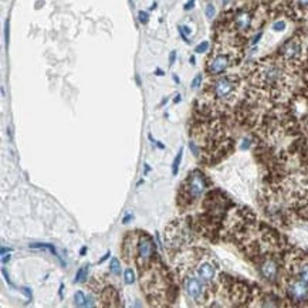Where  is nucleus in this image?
Wrapping results in <instances>:
<instances>
[{
  "mask_svg": "<svg viewBox=\"0 0 308 308\" xmlns=\"http://www.w3.org/2000/svg\"><path fill=\"white\" fill-rule=\"evenodd\" d=\"M154 255H155V247H154L152 239L148 234H141L138 239V247H137V264L139 270H144L152 263Z\"/></svg>",
  "mask_w": 308,
  "mask_h": 308,
  "instance_id": "nucleus-3",
  "label": "nucleus"
},
{
  "mask_svg": "<svg viewBox=\"0 0 308 308\" xmlns=\"http://www.w3.org/2000/svg\"><path fill=\"white\" fill-rule=\"evenodd\" d=\"M181 101V96H176V98H175V104H178Z\"/></svg>",
  "mask_w": 308,
  "mask_h": 308,
  "instance_id": "nucleus-35",
  "label": "nucleus"
},
{
  "mask_svg": "<svg viewBox=\"0 0 308 308\" xmlns=\"http://www.w3.org/2000/svg\"><path fill=\"white\" fill-rule=\"evenodd\" d=\"M124 281L125 284H132L135 281V274L132 271V268H127L125 273H124Z\"/></svg>",
  "mask_w": 308,
  "mask_h": 308,
  "instance_id": "nucleus-21",
  "label": "nucleus"
},
{
  "mask_svg": "<svg viewBox=\"0 0 308 308\" xmlns=\"http://www.w3.org/2000/svg\"><path fill=\"white\" fill-rule=\"evenodd\" d=\"M156 145H158V147H159L160 149H163V148H165V147H163V145H162V144H159V142H156Z\"/></svg>",
  "mask_w": 308,
  "mask_h": 308,
  "instance_id": "nucleus-38",
  "label": "nucleus"
},
{
  "mask_svg": "<svg viewBox=\"0 0 308 308\" xmlns=\"http://www.w3.org/2000/svg\"><path fill=\"white\" fill-rule=\"evenodd\" d=\"M260 271H261V276L264 277L266 280L274 281L277 277V273H278V267H277V263L274 260L267 258V260H264L260 264Z\"/></svg>",
  "mask_w": 308,
  "mask_h": 308,
  "instance_id": "nucleus-11",
  "label": "nucleus"
},
{
  "mask_svg": "<svg viewBox=\"0 0 308 308\" xmlns=\"http://www.w3.org/2000/svg\"><path fill=\"white\" fill-rule=\"evenodd\" d=\"M101 300L104 301V306H109V307H117L119 306V296L118 291L114 287H106L103 294H101Z\"/></svg>",
  "mask_w": 308,
  "mask_h": 308,
  "instance_id": "nucleus-13",
  "label": "nucleus"
},
{
  "mask_svg": "<svg viewBox=\"0 0 308 308\" xmlns=\"http://www.w3.org/2000/svg\"><path fill=\"white\" fill-rule=\"evenodd\" d=\"M297 3L301 7H308V0H297Z\"/></svg>",
  "mask_w": 308,
  "mask_h": 308,
  "instance_id": "nucleus-30",
  "label": "nucleus"
},
{
  "mask_svg": "<svg viewBox=\"0 0 308 308\" xmlns=\"http://www.w3.org/2000/svg\"><path fill=\"white\" fill-rule=\"evenodd\" d=\"M109 256H111V255H109V252H108V253H106V255L104 256V257H103L101 260H100V263H103V261H105V260H106V258H108V257H109Z\"/></svg>",
  "mask_w": 308,
  "mask_h": 308,
  "instance_id": "nucleus-32",
  "label": "nucleus"
},
{
  "mask_svg": "<svg viewBox=\"0 0 308 308\" xmlns=\"http://www.w3.org/2000/svg\"><path fill=\"white\" fill-rule=\"evenodd\" d=\"M196 274L198 277L203 280V281H210L213 280V277L216 274V268L213 264L207 263V261H203L202 264H199L198 270H196Z\"/></svg>",
  "mask_w": 308,
  "mask_h": 308,
  "instance_id": "nucleus-12",
  "label": "nucleus"
},
{
  "mask_svg": "<svg viewBox=\"0 0 308 308\" xmlns=\"http://www.w3.org/2000/svg\"><path fill=\"white\" fill-rule=\"evenodd\" d=\"M193 6H195V0L188 1V3L185 4V10H191V9H193Z\"/></svg>",
  "mask_w": 308,
  "mask_h": 308,
  "instance_id": "nucleus-28",
  "label": "nucleus"
},
{
  "mask_svg": "<svg viewBox=\"0 0 308 308\" xmlns=\"http://www.w3.org/2000/svg\"><path fill=\"white\" fill-rule=\"evenodd\" d=\"M207 49H209V43L207 42H202L196 49H195V51L196 53H205V51H207Z\"/></svg>",
  "mask_w": 308,
  "mask_h": 308,
  "instance_id": "nucleus-22",
  "label": "nucleus"
},
{
  "mask_svg": "<svg viewBox=\"0 0 308 308\" xmlns=\"http://www.w3.org/2000/svg\"><path fill=\"white\" fill-rule=\"evenodd\" d=\"M214 13H216L214 6H213V4H207V6H206V17H207V19H213V17H214Z\"/></svg>",
  "mask_w": 308,
  "mask_h": 308,
  "instance_id": "nucleus-23",
  "label": "nucleus"
},
{
  "mask_svg": "<svg viewBox=\"0 0 308 308\" xmlns=\"http://www.w3.org/2000/svg\"><path fill=\"white\" fill-rule=\"evenodd\" d=\"M294 271L300 280L306 281L308 284V257H301L294 263Z\"/></svg>",
  "mask_w": 308,
  "mask_h": 308,
  "instance_id": "nucleus-14",
  "label": "nucleus"
},
{
  "mask_svg": "<svg viewBox=\"0 0 308 308\" xmlns=\"http://www.w3.org/2000/svg\"><path fill=\"white\" fill-rule=\"evenodd\" d=\"M173 80H175V83H179V78L176 75H173Z\"/></svg>",
  "mask_w": 308,
  "mask_h": 308,
  "instance_id": "nucleus-37",
  "label": "nucleus"
},
{
  "mask_svg": "<svg viewBox=\"0 0 308 308\" xmlns=\"http://www.w3.org/2000/svg\"><path fill=\"white\" fill-rule=\"evenodd\" d=\"M3 276H4V280L7 281V284H9L10 287H14V286H13V283H11L10 277H9V274H7V271H6V268H3Z\"/></svg>",
  "mask_w": 308,
  "mask_h": 308,
  "instance_id": "nucleus-27",
  "label": "nucleus"
},
{
  "mask_svg": "<svg viewBox=\"0 0 308 308\" xmlns=\"http://www.w3.org/2000/svg\"><path fill=\"white\" fill-rule=\"evenodd\" d=\"M236 27L239 29V30H247L249 27H250V24H252V16L247 13V11H240L237 16H236Z\"/></svg>",
  "mask_w": 308,
  "mask_h": 308,
  "instance_id": "nucleus-15",
  "label": "nucleus"
},
{
  "mask_svg": "<svg viewBox=\"0 0 308 308\" xmlns=\"http://www.w3.org/2000/svg\"><path fill=\"white\" fill-rule=\"evenodd\" d=\"M109 271L114 274V276H121V264H119V260L118 258H112L111 263H109Z\"/></svg>",
  "mask_w": 308,
  "mask_h": 308,
  "instance_id": "nucleus-19",
  "label": "nucleus"
},
{
  "mask_svg": "<svg viewBox=\"0 0 308 308\" xmlns=\"http://www.w3.org/2000/svg\"><path fill=\"white\" fill-rule=\"evenodd\" d=\"M9 260H10V256L3 255V263H6V261H9Z\"/></svg>",
  "mask_w": 308,
  "mask_h": 308,
  "instance_id": "nucleus-34",
  "label": "nucleus"
},
{
  "mask_svg": "<svg viewBox=\"0 0 308 308\" xmlns=\"http://www.w3.org/2000/svg\"><path fill=\"white\" fill-rule=\"evenodd\" d=\"M85 253H87V247H83V249H81V250H80V256H84Z\"/></svg>",
  "mask_w": 308,
  "mask_h": 308,
  "instance_id": "nucleus-33",
  "label": "nucleus"
},
{
  "mask_svg": "<svg viewBox=\"0 0 308 308\" xmlns=\"http://www.w3.org/2000/svg\"><path fill=\"white\" fill-rule=\"evenodd\" d=\"M229 65H230L229 55H226V54H217V55H214L213 58L209 60V63H207V71H209V74L217 75L220 74V73H223V71H226L229 68Z\"/></svg>",
  "mask_w": 308,
  "mask_h": 308,
  "instance_id": "nucleus-9",
  "label": "nucleus"
},
{
  "mask_svg": "<svg viewBox=\"0 0 308 308\" xmlns=\"http://www.w3.org/2000/svg\"><path fill=\"white\" fill-rule=\"evenodd\" d=\"M273 29L276 30V32H283L284 29H286V23L284 21H277L273 24Z\"/></svg>",
  "mask_w": 308,
  "mask_h": 308,
  "instance_id": "nucleus-25",
  "label": "nucleus"
},
{
  "mask_svg": "<svg viewBox=\"0 0 308 308\" xmlns=\"http://www.w3.org/2000/svg\"><path fill=\"white\" fill-rule=\"evenodd\" d=\"M138 17H139V21H141L142 24H147V23L149 21V14L147 13V11H139Z\"/></svg>",
  "mask_w": 308,
  "mask_h": 308,
  "instance_id": "nucleus-24",
  "label": "nucleus"
},
{
  "mask_svg": "<svg viewBox=\"0 0 308 308\" xmlns=\"http://www.w3.org/2000/svg\"><path fill=\"white\" fill-rule=\"evenodd\" d=\"M287 294L296 303H304L308 300V284L300 278H293L287 284Z\"/></svg>",
  "mask_w": 308,
  "mask_h": 308,
  "instance_id": "nucleus-7",
  "label": "nucleus"
},
{
  "mask_svg": "<svg viewBox=\"0 0 308 308\" xmlns=\"http://www.w3.org/2000/svg\"><path fill=\"white\" fill-rule=\"evenodd\" d=\"M258 78L263 85H277L283 80V70L274 63L263 64L258 71Z\"/></svg>",
  "mask_w": 308,
  "mask_h": 308,
  "instance_id": "nucleus-4",
  "label": "nucleus"
},
{
  "mask_svg": "<svg viewBox=\"0 0 308 308\" xmlns=\"http://www.w3.org/2000/svg\"><path fill=\"white\" fill-rule=\"evenodd\" d=\"M283 57L288 60V61H296L301 55V46L297 40H288L284 46H283Z\"/></svg>",
  "mask_w": 308,
  "mask_h": 308,
  "instance_id": "nucleus-10",
  "label": "nucleus"
},
{
  "mask_svg": "<svg viewBox=\"0 0 308 308\" xmlns=\"http://www.w3.org/2000/svg\"><path fill=\"white\" fill-rule=\"evenodd\" d=\"M131 219H132V214H128V216H125V217H124V223H128Z\"/></svg>",
  "mask_w": 308,
  "mask_h": 308,
  "instance_id": "nucleus-31",
  "label": "nucleus"
},
{
  "mask_svg": "<svg viewBox=\"0 0 308 308\" xmlns=\"http://www.w3.org/2000/svg\"><path fill=\"white\" fill-rule=\"evenodd\" d=\"M88 264L87 266H83L77 273H75L74 277V283H83L85 278H87V273H88Z\"/></svg>",
  "mask_w": 308,
  "mask_h": 308,
  "instance_id": "nucleus-18",
  "label": "nucleus"
},
{
  "mask_svg": "<svg viewBox=\"0 0 308 308\" xmlns=\"http://www.w3.org/2000/svg\"><path fill=\"white\" fill-rule=\"evenodd\" d=\"M175 60H176V51H172V53H170V55H169V64L170 65H173Z\"/></svg>",
  "mask_w": 308,
  "mask_h": 308,
  "instance_id": "nucleus-29",
  "label": "nucleus"
},
{
  "mask_svg": "<svg viewBox=\"0 0 308 308\" xmlns=\"http://www.w3.org/2000/svg\"><path fill=\"white\" fill-rule=\"evenodd\" d=\"M141 284L152 304L162 306L168 300L169 277L162 264H155L154 260L148 267L141 270Z\"/></svg>",
  "mask_w": 308,
  "mask_h": 308,
  "instance_id": "nucleus-1",
  "label": "nucleus"
},
{
  "mask_svg": "<svg viewBox=\"0 0 308 308\" xmlns=\"http://www.w3.org/2000/svg\"><path fill=\"white\" fill-rule=\"evenodd\" d=\"M30 247H32V249H46V250H49V252H50L51 255L55 256V257H60L53 245H47V243H34V245H30Z\"/></svg>",
  "mask_w": 308,
  "mask_h": 308,
  "instance_id": "nucleus-16",
  "label": "nucleus"
},
{
  "mask_svg": "<svg viewBox=\"0 0 308 308\" xmlns=\"http://www.w3.org/2000/svg\"><path fill=\"white\" fill-rule=\"evenodd\" d=\"M202 83V74H198L195 78H193V81H192V88L195 90V88H198L199 85Z\"/></svg>",
  "mask_w": 308,
  "mask_h": 308,
  "instance_id": "nucleus-26",
  "label": "nucleus"
},
{
  "mask_svg": "<svg viewBox=\"0 0 308 308\" xmlns=\"http://www.w3.org/2000/svg\"><path fill=\"white\" fill-rule=\"evenodd\" d=\"M206 191V181L205 176L199 170H193L191 175L188 176V179L182 185V189L179 192V203L182 201H195L198 198H201L203 192Z\"/></svg>",
  "mask_w": 308,
  "mask_h": 308,
  "instance_id": "nucleus-2",
  "label": "nucleus"
},
{
  "mask_svg": "<svg viewBox=\"0 0 308 308\" xmlns=\"http://www.w3.org/2000/svg\"><path fill=\"white\" fill-rule=\"evenodd\" d=\"M234 88H236V84L233 80L229 77H223L213 83V94L219 100H227L233 96Z\"/></svg>",
  "mask_w": 308,
  "mask_h": 308,
  "instance_id": "nucleus-8",
  "label": "nucleus"
},
{
  "mask_svg": "<svg viewBox=\"0 0 308 308\" xmlns=\"http://www.w3.org/2000/svg\"><path fill=\"white\" fill-rule=\"evenodd\" d=\"M156 75H163V71H162V70H159V68H158V70H156Z\"/></svg>",
  "mask_w": 308,
  "mask_h": 308,
  "instance_id": "nucleus-36",
  "label": "nucleus"
},
{
  "mask_svg": "<svg viewBox=\"0 0 308 308\" xmlns=\"http://www.w3.org/2000/svg\"><path fill=\"white\" fill-rule=\"evenodd\" d=\"M74 304L78 307H84L87 306V297L84 296L83 291H77L74 294Z\"/></svg>",
  "mask_w": 308,
  "mask_h": 308,
  "instance_id": "nucleus-20",
  "label": "nucleus"
},
{
  "mask_svg": "<svg viewBox=\"0 0 308 308\" xmlns=\"http://www.w3.org/2000/svg\"><path fill=\"white\" fill-rule=\"evenodd\" d=\"M182 156H183V148L179 149V152H178L176 158H175V160H173V165H172V175H173V176H176V175H178V170H179V165H181Z\"/></svg>",
  "mask_w": 308,
  "mask_h": 308,
  "instance_id": "nucleus-17",
  "label": "nucleus"
},
{
  "mask_svg": "<svg viewBox=\"0 0 308 308\" xmlns=\"http://www.w3.org/2000/svg\"><path fill=\"white\" fill-rule=\"evenodd\" d=\"M183 287H185V291H186V296L193 300V301H198L201 303L205 300V286L201 280L195 278V277L188 276L183 278Z\"/></svg>",
  "mask_w": 308,
  "mask_h": 308,
  "instance_id": "nucleus-6",
  "label": "nucleus"
},
{
  "mask_svg": "<svg viewBox=\"0 0 308 308\" xmlns=\"http://www.w3.org/2000/svg\"><path fill=\"white\" fill-rule=\"evenodd\" d=\"M165 240L172 247H181L185 242L189 240V233H186L181 222L176 220V222H173L168 226L166 233H165Z\"/></svg>",
  "mask_w": 308,
  "mask_h": 308,
  "instance_id": "nucleus-5",
  "label": "nucleus"
}]
</instances>
